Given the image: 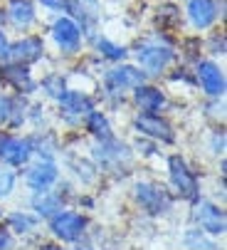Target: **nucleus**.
<instances>
[{"label":"nucleus","instance_id":"393cba45","mask_svg":"<svg viewBox=\"0 0 227 250\" xmlns=\"http://www.w3.org/2000/svg\"><path fill=\"white\" fill-rule=\"evenodd\" d=\"M96 50L106 57V60H124L126 57V47H121V45H114L111 40H106V38H96Z\"/></svg>","mask_w":227,"mask_h":250},{"label":"nucleus","instance_id":"a211bd4d","mask_svg":"<svg viewBox=\"0 0 227 250\" xmlns=\"http://www.w3.org/2000/svg\"><path fill=\"white\" fill-rule=\"evenodd\" d=\"M8 18L15 27L20 30H27L35 25L37 15H35V5H32V0H13L10 8H8Z\"/></svg>","mask_w":227,"mask_h":250},{"label":"nucleus","instance_id":"1a4fd4ad","mask_svg":"<svg viewBox=\"0 0 227 250\" xmlns=\"http://www.w3.org/2000/svg\"><path fill=\"white\" fill-rule=\"evenodd\" d=\"M193 218H195L198 228L203 233H208V235H222L225 233V210H220L210 201H200L195 206Z\"/></svg>","mask_w":227,"mask_h":250},{"label":"nucleus","instance_id":"f8f14e48","mask_svg":"<svg viewBox=\"0 0 227 250\" xmlns=\"http://www.w3.org/2000/svg\"><path fill=\"white\" fill-rule=\"evenodd\" d=\"M45 55V42L40 38H22L13 45H8L5 57L15 64H32Z\"/></svg>","mask_w":227,"mask_h":250},{"label":"nucleus","instance_id":"7ed1b4c3","mask_svg":"<svg viewBox=\"0 0 227 250\" xmlns=\"http://www.w3.org/2000/svg\"><path fill=\"white\" fill-rule=\"evenodd\" d=\"M87 228V218L82 213H74V210H57L55 216H50V230L64 240V243H74L84 235Z\"/></svg>","mask_w":227,"mask_h":250},{"label":"nucleus","instance_id":"b1692460","mask_svg":"<svg viewBox=\"0 0 227 250\" xmlns=\"http://www.w3.org/2000/svg\"><path fill=\"white\" fill-rule=\"evenodd\" d=\"M185 245H188V250H217V245L198 228V230H190L185 235Z\"/></svg>","mask_w":227,"mask_h":250},{"label":"nucleus","instance_id":"6ab92c4d","mask_svg":"<svg viewBox=\"0 0 227 250\" xmlns=\"http://www.w3.org/2000/svg\"><path fill=\"white\" fill-rule=\"evenodd\" d=\"M25 119V104L20 99L13 97H3L0 94V124L8 126H20Z\"/></svg>","mask_w":227,"mask_h":250},{"label":"nucleus","instance_id":"c756f323","mask_svg":"<svg viewBox=\"0 0 227 250\" xmlns=\"http://www.w3.org/2000/svg\"><path fill=\"white\" fill-rule=\"evenodd\" d=\"M40 3L52 8V10H64L67 13V0H40Z\"/></svg>","mask_w":227,"mask_h":250},{"label":"nucleus","instance_id":"aec40b11","mask_svg":"<svg viewBox=\"0 0 227 250\" xmlns=\"http://www.w3.org/2000/svg\"><path fill=\"white\" fill-rule=\"evenodd\" d=\"M32 208L37 210V216H55L57 210H62V196L50 188H42L32 196Z\"/></svg>","mask_w":227,"mask_h":250},{"label":"nucleus","instance_id":"2eb2a0df","mask_svg":"<svg viewBox=\"0 0 227 250\" xmlns=\"http://www.w3.org/2000/svg\"><path fill=\"white\" fill-rule=\"evenodd\" d=\"M188 18H190L195 30H208L217 20V5L215 0H190L188 3Z\"/></svg>","mask_w":227,"mask_h":250},{"label":"nucleus","instance_id":"6e6552de","mask_svg":"<svg viewBox=\"0 0 227 250\" xmlns=\"http://www.w3.org/2000/svg\"><path fill=\"white\" fill-rule=\"evenodd\" d=\"M32 156V141L20 136H0V161L8 166H25Z\"/></svg>","mask_w":227,"mask_h":250},{"label":"nucleus","instance_id":"ddd939ff","mask_svg":"<svg viewBox=\"0 0 227 250\" xmlns=\"http://www.w3.org/2000/svg\"><path fill=\"white\" fill-rule=\"evenodd\" d=\"M59 178V171H57V166L52 164V161H37L35 166H30L27 171H25V181H27V186L30 188H35V191H42V188H50L55 181Z\"/></svg>","mask_w":227,"mask_h":250},{"label":"nucleus","instance_id":"f257e3e1","mask_svg":"<svg viewBox=\"0 0 227 250\" xmlns=\"http://www.w3.org/2000/svg\"><path fill=\"white\" fill-rule=\"evenodd\" d=\"M175 52L173 47L163 45L161 40H146L136 47V60L143 69V75H161L168 69V64L173 62Z\"/></svg>","mask_w":227,"mask_h":250},{"label":"nucleus","instance_id":"9d476101","mask_svg":"<svg viewBox=\"0 0 227 250\" xmlns=\"http://www.w3.org/2000/svg\"><path fill=\"white\" fill-rule=\"evenodd\" d=\"M195 77H198V82H200V87H203V92H205L208 97L220 99V97L225 94V75H222V69H220L215 62H210V60L198 62Z\"/></svg>","mask_w":227,"mask_h":250},{"label":"nucleus","instance_id":"7c9ffc66","mask_svg":"<svg viewBox=\"0 0 227 250\" xmlns=\"http://www.w3.org/2000/svg\"><path fill=\"white\" fill-rule=\"evenodd\" d=\"M5 52H8V40H5L3 30H0V57H5Z\"/></svg>","mask_w":227,"mask_h":250},{"label":"nucleus","instance_id":"423d86ee","mask_svg":"<svg viewBox=\"0 0 227 250\" xmlns=\"http://www.w3.org/2000/svg\"><path fill=\"white\" fill-rule=\"evenodd\" d=\"M57 102H59V114H62L64 122H69V124H79L82 119L89 117V112H94V102H92L84 92L69 89V92H64Z\"/></svg>","mask_w":227,"mask_h":250},{"label":"nucleus","instance_id":"dca6fc26","mask_svg":"<svg viewBox=\"0 0 227 250\" xmlns=\"http://www.w3.org/2000/svg\"><path fill=\"white\" fill-rule=\"evenodd\" d=\"M96 159L104 168H119L116 164L121 161H131V154L124 144H119V141H111V139H104L101 146H96Z\"/></svg>","mask_w":227,"mask_h":250},{"label":"nucleus","instance_id":"5701e85b","mask_svg":"<svg viewBox=\"0 0 227 250\" xmlns=\"http://www.w3.org/2000/svg\"><path fill=\"white\" fill-rule=\"evenodd\" d=\"M8 228L15 230V233H30L37 228V218L30 216V213H22V210H15L8 216Z\"/></svg>","mask_w":227,"mask_h":250},{"label":"nucleus","instance_id":"c85d7f7f","mask_svg":"<svg viewBox=\"0 0 227 250\" xmlns=\"http://www.w3.org/2000/svg\"><path fill=\"white\" fill-rule=\"evenodd\" d=\"M212 151L215 154H222L225 151V131H215L212 134Z\"/></svg>","mask_w":227,"mask_h":250},{"label":"nucleus","instance_id":"9b49d317","mask_svg":"<svg viewBox=\"0 0 227 250\" xmlns=\"http://www.w3.org/2000/svg\"><path fill=\"white\" fill-rule=\"evenodd\" d=\"M133 126L143 134V136H151V139H156V141H163V144H173L175 141V131L173 126L161 119L158 114H138Z\"/></svg>","mask_w":227,"mask_h":250},{"label":"nucleus","instance_id":"2f4dec72","mask_svg":"<svg viewBox=\"0 0 227 250\" xmlns=\"http://www.w3.org/2000/svg\"><path fill=\"white\" fill-rule=\"evenodd\" d=\"M40 250H64V248L62 245H42Z\"/></svg>","mask_w":227,"mask_h":250},{"label":"nucleus","instance_id":"412c9836","mask_svg":"<svg viewBox=\"0 0 227 250\" xmlns=\"http://www.w3.org/2000/svg\"><path fill=\"white\" fill-rule=\"evenodd\" d=\"M67 13H74L84 25H94L99 18V0H67Z\"/></svg>","mask_w":227,"mask_h":250},{"label":"nucleus","instance_id":"4468645a","mask_svg":"<svg viewBox=\"0 0 227 250\" xmlns=\"http://www.w3.org/2000/svg\"><path fill=\"white\" fill-rule=\"evenodd\" d=\"M133 102L143 114H156L166 106V94L158 87H151V84H138L133 89Z\"/></svg>","mask_w":227,"mask_h":250},{"label":"nucleus","instance_id":"a878e982","mask_svg":"<svg viewBox=\"0 0 227 250\" xmlns=\"http://www.w3.org/2000/svg\"><path fill=\"white\" fill-rule=\"evenodd\" d=\"M15 181H18V176H15L13 166L0 164V198H5V196H10V193H13Z\"/></svg>","mask_w":227,"mask_h":250},{"label":"nucleus","instance_id":"4be33fe9","mask_svg":"<svg viewBox=\"0 0 227 250\" xmlns=\"http://www.w3.org/2000/svg\"><path fill=\"white\" fill-rule=\"evenodd\" d=\"M87 129L96 136V139H111V124H109V119L101 114V112H89V117H87Z\"/></svg>","mask_w":227,"mask_h":250},{"label":"nucleus","instance_id":"39448f33","mask_svg":"<svg viewBox=\"0 0 227 250\" xmlns=\"http://www.w3.org/2000/svg\"><path fill=\"white\" fill-rule=\"evenodd\" d=\"M143 82H146V75L141 72V69L131 67V64L114 67L111 72H106V77H104V87H106L109 94H124L129 89H136Z\"/></svg>","mask_w":227,"mask_h":250},{"label":"nucleus","instance_id":"0eeeda50","mask_svg":"<svg viewBox=\"0 0 227 250\" xmlns=\"http://www.w3.org/2000/svg\"><path fill=\"white\" fill-rule=\"evenodd\" d=\"M52 38L64 55H74L79 52V45H82V27L77 25V20L62 15L52 25Z\"/></svg>","mask_w":227,"mask_h":250},{"label":"nucleus","instance_id":"f3484780","mask_svg":"<svg viewBox=\"0 0 227 250\" xmlns=\"http://www.w3.org/2000/svg\"><path fill=\"white\" fill-rule=\"evenodd\" d=\"M3 80H5L8 84H13L20 94H30V92H35V80H32V75H30L27 64L8 62V64L3 67Z\"/></svg>","mask_w":227,"mask_h":250},{"label":"nucleus","instance_id":"20e7f679","mask_svg":"<svg viewBox=\"0 0 227 250\" xmlns=\"http://www.w3.org/2000/svg\"><path fill=\"white\" fill-rule=\"evenodd\" d=\"M168 173H170L173 188L183 198H188V201H195L198 198V178H195V173L188 168V164L180 156H170L168 159Z\"/></svg>","mask_w":227,"mask_h":250},{"label":"nucleus","instance_id":"f03ea898","mask_svg":"<svg viewBox=\"0 0 227 250\" xmlns=\"http://www.w3.org/2000/svg\"><path fill=\"white\" fill-rule=\"evenodd\" d=\"M133 196H136V203L146 213H151V216H161V213L170 210V206H173L170 193L163 186L151 184V181H138L133 186Z\"/></svg>","mask_w":227,"mask_h":250},{"label":"nucleus","instance_id":"bb28decb","mask_svg":"<svg viewBox=\"0 0 227 250\" xmlns=\"http://www.w3.org/2000/svg\"><path fill=\"white\" fill-rule=\"evenodd\" d=\"M42 89H45V94L47 97H55V99H59L67 89H64V80L59 77V75H50V77H45L42 80Z\"/></svg>","mask_w":227,"mask_h":250},{"label":"nucleus","instance_id":"cd10ccee","mask_svg":"<svg viewBox=\"0 0 227 250\" xmlns=\"http://www.w3.org/2000/svg\"><path fill=\"white\" fill-rule=\"evenodd\" d=\"M0 250H15V238L10 228H0Z\"/></svg>","mask_w":227,"mask_h":250}]
</instances>
